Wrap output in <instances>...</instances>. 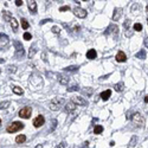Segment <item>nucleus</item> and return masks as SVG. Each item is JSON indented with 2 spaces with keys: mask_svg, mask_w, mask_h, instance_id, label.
<instances>
[{
  "mask_svg": "<svg viewBox=\"0 0 148 148\" xmlns=\"http://www.w3.org/2000/svg\"><path fill=\"white\" fill-rule=\"evenodd\" d=\"M110 146H111V147H113V146H115V142L111 141V142H110Z\"/></svg>",
  "mask_w": 148,
  "mask_h": 148,
  "instance_id": "nucleus-43",
  "label": "nucleus"
},
{
  "mask_svg": "<svg viewBox=\"0 0 148 148\" xmlns=\"http://www.w3.org/2000/svg\"><path fill=\"white\" fill-rule=\"evenodd\" d=\"M0 39H1V46L6 45L7 41H8V38H7V36H6V34H2V33H1V36H0Z\"/></svg>",
  "mask_w": 148,
  "mask_h": 148,
  "instance_id": "nucleus-23",
  "label": "nucleus"
},
{
  "mask_svg": "<svg viewBox=\"0 0 148 148\" xmlns=\"http://www.w3.org/2000/svg\"><path fill=\"white\" fill-rule=\"evenodd\" d=\"M129 25H130V20H129V19H127L126 23H123V26H124V28H126L127 31H128V28H129Z\"/></svg>",
  "mask_w": 148,
  "mask_h": 148,
  "instance_id": "nucleus-35",
  "label": "nucleus"
},
{
  "mask_svg": "<svg viewBox=\"0 0 148 148\" xmlns=\"http://www.w3.org/2000/svg\"><path fill=\"white\" fill-rule=\"evenodd\" d=\"M147 24H148V17H147Z\"/></svg>",
  "mask_w": 148,
  "mask_h": 148,
  "instance_id": "nucleus-45",
  "label": "nucleus"
},
{
  "mask_svg": "<svg viewBox=\"0 0 148 148\" xmlns=\"http://www.w3.org/2000/svg\"><path fill=\"white\" fill-rule=\"evenodd\" d=\"M26 141V136L25 135H18L17 137H15V142L17 143H24V142Z\"/></svg>",
  "mask_w": 148,
  "mask_h": 148,
  "instance_id": "nucleus-19",
  "label": "nucleus"
},
{
  "mask_svg": "<svg viewBox=\"0 0 148 148\" xmlns=\"http://www.w3.org/2000/svg\"><path fill=\"white\" fill-rule=\"evenodd\" d=\"M32 114V108L31 107H24L19 110V117L21 119H30Z\"/></svg>",
  "mask_w": 148,
  "mask_h": 148,
  "instance_id": "nucleus-3",
  "label": "nucleus"
},
{
  "mask_svg": "<svg viewBox=\"0 0 148 148\" xmlns=\"http://www.w3.org/2000/svg\"><path fill=\"white\" fill-rule=\"evenodd\" d=\"M58 81H59L61 84H67L69 83V77L64 76V75H59L58 76Z\"/></svg>",
  "mask_w": 148,
  "mask_h": 148,
  "instance_id": "nucleus-17",
  "label": "nucleus"
},
{
  "mask_svg": "<svg viewBox=\"0 0 148 148\" xmlns=\"http://www.w3.org/2000/svg\"><path fill=\"white\" fill-rule=\"evenodd\" d=\"M14 46H15V56H17L18 58L23 57L24 54H25V51H24V46H23V45H21L18 40L14 41Z\"/></svg>",
  "mask_w": 148,
  "mask_h": 148,
  "instance_id": "nucleus-4",
  "label": "nucleus"
},
{
  "mask_svg": "<svg viewBox=\"0 0 148 148\" xmlns=\"http://www.w3.org/2000/svg\"><path fill=\"white\" fill-rule=\"evenodd\" d=\"M96 56H97L96 50H94V49L88 50V52H87V58H88V59H95V58H96Z\"/></svg>",
  "mask_w": 148,
  "mask_h": 148,
  "instance_id": "nucleus-14",
  "label": "nucleus"
},
{
  "mask_svg": "<svg viewBox=\"0 0 148 148\" xmlns=\"http://www.w3.org/2000/svg\"><path fill=\"white\" fill-rule=\"evenodd\" d=\"M12 90H13L14 94H17V95H23L24 94V90H23L20 87H13Z\"/></svg>",
  "mask_w": 148,
  "mask_h": 148,
  "instance_id": "nucleus-24",
  "label": "nucleus"
},
{
  "mask_svg": "<svg viewBox=\"0 0 148 148\" xmlns=\"http://www.w3.org/2000/svg\"><path fill=\"white\" fill-rule=\"evenodd\" d=\"M117 32H119V26L117 25H115V24H111L110 26L107 28V31H106V34H110V33H116L117 34Z\"/></svg>",
  "mask_w": 148,
  "mask_h": 148,
  "instance_id": "nucleus-11",
  "label": "nucleus"
},
{
  "mask_svg": "<svg viewBox=\"0 0 148 148\" xmlns=\"http://www.w3.org/2000/svg\"><path fill=\"white\" fill-rule=\"evenodd\" d=\"M2 17H4V19H5L6 21H11L12 19H13V18L10 15V13H8L7 11H2Z\"/></svg>",
  "mask_w": 148,
  "mask_h": 148,
  "instance_id": "nucleus-22",
  "label": "nucleus"
},
{
  "mask_svg": "<svg viewBox=\"0 0 148 148\" xmlns=\"http://www.w3.org/2000/svg\"><path fill=\"white\" fill-rule=\"evenodd\" d=\"M51 31H52V32H54V33H56V34H59L61 33V27L59 26H54L52 27V30H51Z\"/></svg>",
  "mask_w": 148,
  "mask_h": 148,
  "instance_id": "nucleus-32",
  "label": "nucleus"
},
{
  "mask_svg": "<svg viewBox=\"0 0 148 148\" xmlns=\"http://www.w3.org/2000/svg\"><path fill=\"white\" fill-rule=\"evenodd\" d=\"M69 10H70L69 6H62L61 8H59V12H64V11H69Z\"/></svg>",
  "mask_w": 148,
  "mask_h": 148,
  "instance_id": "nucleus-38",
  "label": "nucleus"
},
{
  "mask_svg": "<svg viewBox=\"0 0 148 148\" xmlns=\"http://www.w3.org/2000/svg\"><path fill=\"white\" fill-rule=\"evenodd\" d=\"M146 51L145 50H140L137 54H135V57L137 58V59H146Z\"/></svg>",
  "mask_w": 148,
  "mask_h": 148,
  "instance_id": "nucleus-16",
  "label": "nucleus"
},
{
  "mask_svg": "<svg viewBox=\"0 0 148 148\" xmlns=\"http://www.w3.org/2000/svg\"><path fill=\"white\" fill-rule=\"evenodd\" d=\"M82 93H83L84 95H88V96H90V95H91L93 93H94V90H93L91 88H89V89H84V90H83Z\"/></svg>",
  "mask_w": 148,
  "mask_h": 148,
  "instance_id": "nucleus-30",
  "label": "nucleus"
},
{
  "mask_svg": "<svg viewBox=\"0 0 148 148\" xmlns=\"http://www.w3.org/2000/svg\"><path fill=\"white\" fill-rule=\"evenodd\" d=\"M63 104H64V98L63 97H54L50 102V109L54 110V111H57V110H59V108Z\"/></svg>",
  "mask_w": 148,
  "mask_h": 148,
  "instance_id": "nucleus-1",
  "label": "nucleus"
},
{
  "mask_svg": "<svg viewBox=\"0 0 148 148\" xmlns=\"http://www.w3.org/2000/svg\"><path fill=\"white\" fill-rule=\"evenodd\" d=\"M36 148H43V146H41V145H38V146H37Z\"/></svg>",
  "mask_w": 148,
  "mask_h": 148,
  "instance_id": "nucleus-44",
  "label": "nucleus"
},
{
  "mask_svg": "<svg viewBox=\"0 0 148 148\" xmlns=\"http://www.w3.org/2000/svg\"><path fill=\"white\" fill-rule=\"evenodd\" d=\"M24 39H25V40H31V39H32V34L28 33V32H25V33H24Z\"/></svg>",
  "mask_w": 148,
  "mask_h": 148,
  "instance_id": "nucleus-34",
  "label": "nucleus"
},
{
  "mask_svg": "<svg viewBox=\"0 0 148 148\" xmlns=\"http://www.w3.org/2000/svg\"><path fill=\"white\" fill-rule=\"evenodd\" d=\"M11 26L13 27V30H17V28H18V21L15 20L14 18L11 20Z\"/></svg>",
  "mask_w": 148,
  "mask_h": 148,
  "instance_id": "nucleus-31",
  "label": "nucleus"
},
{
  "mask_svg": "<svg viewBox=\"0 0 148 148\" xmlns=\"http://www.w3.org/2000/svg\"><path fill=\"white\" fill-rule=\"evenodd\" d=\"M24 127H25V124H24V123L15 121V122H12V123L7 127V132H8V133H15V132L21 130Z\"/></svg>",
  "mask_w": 148,
  "mask_h": 148,
  "instance_id": "nucleus-2",
  "label": "nucleus"
},
{
  "mask_svg": "<svg viewBox=\"0 0 148 148\" xmlns=\"http://www.w3.org/2000/svg\"><path fill=\"white\" fill-rule=\"evenodd\" d=\"M133 28H134V31H141L142 30V25L140 24V23H136V24H134V26H133Z\"/></svg>",
  "mask_w": 148,
  "mask_h": 148,
  "instance_id": "nucleus-27",
  "label": "nucleus"
},
{
  "mask_svg": "<svg viewBox=\"0 0 148 148\" xmlns=\"http://www.w3.org/2000/svg\"><path fill=\"white\" fill-rule=\"evenodd\" d=\"M67 93H72V91H78V90H80V88L77 87V85H72V87L67 88Z\"/></svg>",
  "mask_w": 148,
  "mask_h": 148,
  "instance_id": "nucleus-28",
  "label": "nucleus"
},
{
  "mask_svg": "<svg viewBox=\"0 0 148 148\" xmlns=\"http://www.w3.org/2000/svg\"><path fill=\"white\" fill-rule=\"evenodd\" d=\"M145 102H146V103H148V95L145 97Z\"/></svg>",
  "mask_w": 148,
  "mask_h": 148,
  "instance_id": "nucleus-42",
  "label": "nucleus"
},
{
  "mask_svg": "<svg viewBox=\"0 0 148 148\" xmlns=\"http://www.w3.org/2000/svg\"><path fill=\"white\" fill-rule=\"evenodd\" d=\"M143 43H145V46H146V47H147V49H148V38H146Z\"/></svg>",
  "mask_w": 148,
  "mask_h": 148,
  "instance_id": "nucleus-40",
  "label": "nucleus"
},
{
  "mask_svg": "<svg viewBox=\"0 0 148 148\" xmlns=\"http://www.w3.org/2000/svg\"><path fill=\"white\" fill-rule=\"evenodd\" d=\"M102 132H103V127H102V126H100V124L95 126V128H94V133H95V134H101Z\"/></svg>",
  "mask_w": 148,
  "mask_h": 148,
  "instance_id": "nucleus-25",
  "label": "nucleus"
},
{
  "mask_svg": "<svg viewBox=\"0 0 148 148\" xmlns=\"http://www.w3.org/2000/svg\"><path fill=\"white\" fill-rule=\"evenodd\" d=\"M65 147H67V143H65L64 141L61 142L59 145H57V146H56V148H65Z\"/></svg>",
  "mask_w": 148,
  "mask_h": 148,
  "instance_id": "nucleus-37",
  "label": "nucleus"
},
{
  "mask_svg": "<svg viewBox=\"0 0 148 148\" xmlns=\"http://www.w3.org/2000/svg\"><path fill=\"white\" fill-rule=\"evenodd\" d=\"M7 71H8L10 74H14V72L17 71V67H14V65H10V67H7Z\"/></svg>",
  "mask_w": 148,
  "mask_h": 148,
  "instance_id": "nucleus-29",
  "label": "nucleus"
},
{
  "mask_svg": "<svg viewBox=\"0 0 148 148\" xmlns=\"http://www.w3.org/2000/svg\"><path fill=\"white\" fill-rule=\"evenodd\" d=\"M36 52H37V46H36V44H33V45H32V47H30V51H28V57H30V58H32Z\"/></svg>",
  "mask_w": 148,
  "mask_h": 148,
  "instance_id": "nucleus-20",
  "label": "nucleus"
},
{
  "mask_svg": "<svg viewBox=\"0 0 148 148\" xmlns=\"http://www.w3.org/2000/svg\"><path fill=\"white\" fill-rule=\"evenodd\" d=\"M64 109H65V111H67V113H72L75 109H76V104H75L72 101H70V102H67V104H65V108H64Z\"/></svg>",
  "mask_w": 148,
  "mask_h": 148,
  "instance_id": "nucleus-12",
  "label": "nucleus"
},
{
  "mask_svg": "<svg viewBox=\"0 0 148 148\" xmlns=\"http://www.w3.org/2000/svg\"><path fill=\"white\" fill-rule=\"evenodd\" d=\"M14 2H15L17 6H21V5H23V1H21V0H17V1H14Z\"/></svg>",
  "mask_w": 148,
  "mask_h": 148,
  "instance_id": "nucleus-39",
  "label": "nucleus"
},
{
  "mask_svg": "<svg viewBox=\"0 0 148 148\" xmlns=\"http://www.w3.org/2000/svg\"><path fill=\"white\" fill-rule=\"evenodd\" d=\"M110 96H111V90H106L101 94V98L103 101H108Z\"/></svg>",
  "mask_w": 148,
  "mask_h": 148,
  "instance_id": "nucleus-15",
  "label": "nucleus"
},
{
  "mask_svg": "<svg viewBox=\"0 0 148 148\" xmlns=\"http://www.w3.org/2000/svg\"><path fill=\"white\" fill-rule=\"evenodd\" d=\"M44 123H45V119H44V116H43V115H38V116H37V117L33 120V126L36 128L41 127Z\"/></svg>",
  "mask_w": 148,
  "mask_h": 148,
  "instance_id": "nucleus-6",
  "label": "nucleus"
},
{
  "mask_svg": "<svg viewBox=\"0 0 148 148\" xmlns=\"http://www.w3.org/2000/svg\"><path fill=\"white\" fill-rule=\"evenodd\" d=\"M133 122L135 123V126L136 127H141L142 123H143V119H142V116L140 115V113H135L133 115Z\"/></svg>",
  "mask_w": 148,
  "mask_h": 148,
  "instance_id": "nucleus-5",
  "label": "nucleus"
},
{
  "mask_svg": "<svg viewBox=\"0 0 148 148\" xmlns=\"http://www.w3.org/2000/svg\"><path fill=\"white\" fill-rule=\"evenodd\" d=\"M47 21H51V19H45V20H43L40 23V25H43V24H45V23H47Z\"/></svg>",
  "mask_w": 148,
  "mask_h": 148,
  "instance_id": "nucleus-41",
  "label": "nucleus"
},
{
  "mask_svg": "<svg viewBox=\"0 0 148 148\" xmlns=\"http://www.w3.org/2000/svg\"><path fill=\"white\" fill-rule=\"evenodd\" d=\"M74 14L76 17H78V18H85V17H87V11L81 8V7H75Z\"/></svg>",
  "mask_w": 148,
  "mask_h": 148,
  "instance_id": "nucleus-7",
  "label": "nucleus"
},
{
  "mask_svg": "<svg viewBox=\"0 0 148 148\" xmlns=\"http://www.w3.org/2000/svg\"><path fill=\"white\" fill-rule=\"evenodd\" d=\"M21 26H23V28H24V30H27V28H28V26H30V25H28V23H27V20L25 19V18H23V19H21Z\"/></svg>",
  "mask_w": 148,
  "mask_h": 148,
  "instance_id": "nucleus-26",
  "label": "nucleus"
},
{
  "mask_svg": "<svg viewBox=\"0 0 148 148\" xmlns=\"http://www.w3.org/2000/svg\"><path fill=\"white\" fill-rule=\"evenodd\" d=\"M114 88H115V90H116V91H120V93H121V91L124 90V83H123V82H120V83L115 84Z\"/></svg>",
  "mask_w": 148,
  "mask_h": 148,
  "instance_id": "nucleus-18",
  "label": "nucleus"
},
{
  "mask_svg": "<svg viewBox=\"0 0 148 148\" xmlns=\"http://www.w3.org/2000/svg\"><path fill=\"white\" fill-rule=\"evenodd\" d=\"M72 102H74L75 104H78V106H88L87 100H84L83 97H78V96L74 97V98H72Z\"/></svg>",
  "mask_w": 148,
  "mask_h": 148,
  "instance_id": "nucleus-9",
  "label": "nucleus"
},
{
  "mask_svg": "<svg viewBox=\"0 0 148 148\" xmlns=\"http://www.w3.org/2000/svg\"><path fill=\"white\" fill-rule=\"evenodd\" d=\"M27 7H28V10L31 11V13H32V14L37 13V2H36L34 0H30V1H27Z\"/></svg>",
  "mask_w": 148,
  "mask_h": 148,
  "instance_id": "nucleus-8",
  "label": "nucleus"
},
{
  "mask_svg": "<svg viewBox=\"0 0 148 148\" xmlns=\"http://www.w3.org/2000/svg\"><path fill=\"white\" fill-rule=\"evenodd\" d=\"M127 61V56L126 54L123 52V51H119L117 54H116V62H119V63H123V62Z\"/></svg>",
  "mask_w": 148,
  "mask_h": 148,
  "instance_id": "nucleus-10",
  "label": "nucleus"
},
{
  "mask_svg": "<svg viewBox=\"0 0 148 148\" xmlns=\"http://www.w3.org/2000/svg\"><path fill=\"white\" fill-rule=\"evenodd\" d=\"M80 69V67H77V65H70V67H67L64 70L65 71H69V72H75V71H77Z\"/></svg>",
  "mask_w": 148,
  "mask_h": 148,
  "instance_id": "nucleus-21",
  "label": "nucleus"
},
{
  "mask_svg": "<svg viewBox=\"0 0 148 148\" xmlns=\"http://www.w3.org/2000/svg\"><path fill=\"white\" fill-rule=\"evenodd\" d=\"M121 14H122V10H121V8H115L114 14H113V20L117 21L120 18H121Z\"/></svg>",
  "mask_w": 148,
  "mask_h": 148,
  "instance_id": "nucleus-13",
  "label": "nucleus"
},
{
  "mask_svg": "<svg viewBox=\"0 0 148 148\" xmlns=\"http://www.w3.org/2000/svg\"><path fill=\"white\" fill-rule=\"evenodd\" d=\"M8 106H10V101H4V102H1L0 108H1V109H6Z\"/></svg>",
  "mask_w": 148,
  "mask_h": 148,
  "instance_id": "nucleus-33",
  "label": "nucleus"
},
{
  "mask_svg": "<svg viewBox=\"0 0 148 148\" xmlns=\"http://www.w3.org/2000/svg\"><path fill=\"white\" fill-rule=\"evenodd\" d=\"M136 140H137V137H136V136H133V137H132V141L129 142V146H130V147L134 146V142L136 143Z\"/></svg>",
  "mask_w": 148,
  "mask_h": 148,
  "instance_id": "nucleus-36",
  "label": "nucleus"
}]
</instances>
